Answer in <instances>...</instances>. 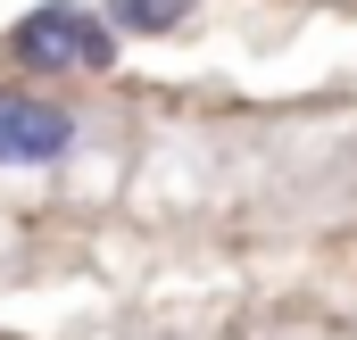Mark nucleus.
Returning a JSON list of instances; mask_svg holds the SVG:
<instances>
[{
	"instance_id": "f257e3e1",
	"label": "nucleus",
	"mask_w": 357,
	"mask_h": 340,
	"mask_svg": "<svg viewBox=\"0 0 357 340\" xmlns=\"http://www.w3.org/2000/svg\"><path fill=\"white\" fill-rule=\"evenodd\" d=\"M8 50L50 75H100V67H116V25L84 0H42L8 25Z\"/></svg>"
},
{
	"instance_id": "f03ea898",
	"label": "nucleus",
	"mask_w": 357,
	"mask_h": 340,
	"mask_svg": "<svg viewBox=\"0 0 357 340\" xmlns=\"http://www.w3.org/2000/svg\"><path fill=\"white\" fill-rule=\"evenodd\" d=\"M75 150V116L33 91H0V167H59Z\"/></svg>"
},
{
	"instance_id": "7ed1b4c3",
	"label": "nucleus",
	"mask_w": 357,
	"mask_h": 340,
	"mask_svg": "<svg viewBox=\"0 0 357 340\" xmlns=\"http://www.w3.org/2000/svg\"><path fill=\"white\" fill-rule=\"evenodd\" d=\"M183 17H191V0H108L116 33H175Z\"/></svg>"
}]
</instances>
